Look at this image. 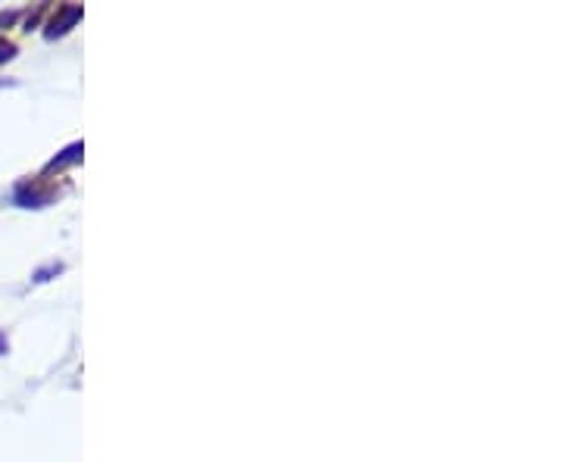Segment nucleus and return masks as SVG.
Here are the masks:
<instances>
[{
  "label": "nucleus",
  "instance_id": "1",
  "mask_svg": "<svg viewBox=\"0 0 562 462\" xmlns=\"http://www.w3.org/2000/svg\"><path fill=\"white\" fill-rule=\"evenodd\" d=\"M81 19V7L79 4H69V7H60L57 10V16L50 19V26H47V38H57V34H66L69 28L75 26V22Z\"/></svg>",
  "mask_w": 562,
  "mask_h": 462
},
{
  "label": "nucleus",
  "instance_id": "2",
  "mask_svg": "<svg viewBox=\"0 0 562 462\" xmlns=\"http://www.w3.org/2000/svg\"><path fill=\"white\" fill-rule=\"evenodd\" d=\"M81 160V144H72V148H66L60 156H54V160L47 163L44 172H57V169H66L69 163H79Z\"/></svg>",
  "mask_w": 562,
  "mask_h": 462
},
{
  "label": "nucleus",
  "instance_id": "3",
  "mask_svg": "<svg viewBox=\"0 0 562 462\" xmlns=\"http://www.w3.org/2000/svg\"><path fill=\"white\" fill-rule=\"evenodd\" d=\"M13 57H16V44H13V41H7V38H0V63L13 60Z\"/></svg>",
  "mask_w": 562,
  "mask_h": 462
},
{
  "label": "nucleus",
  "instance_id": "4",
  "mask_svg": "<svg viewBox=\"0 0 562 462\" xmlns=\"http://www.w3.org/2000/svg\"><path fill=\"white\" fill-rule=\"evenodd\" d=\"M16 16H19V13H0V28H4V26H13Z\"/></svg>",
  "mask_w": 562,
  "mask_h": 462
},
{
  "label": "nucleus",
  "instance_id": "5",
  "mask_svg": "<svg viewBox=\"0 0 562 462\" xmlns=\"http://www.w3.org/2000/svg\"><path fill=\"white\" fill-rule=\"evenodd\" d=\"M0 353H7V347H4V335H0Z\"/></svg>",
  "mask_w": 562,
  "mask_h": 462
}]
</instances>
